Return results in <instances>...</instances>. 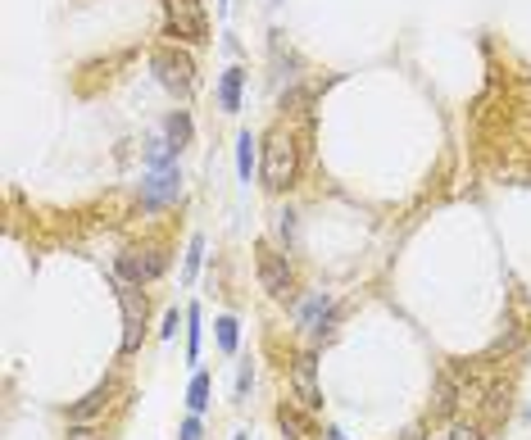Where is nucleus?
<instances>
[{
    "label": "nucleus",
    "mask_w": 531,
    "mask_h": 440,
    "mask_svg": "<svg viewBox=\"0 0 531 440\" xmlns=\"http://www.w3.org/2000/svg\"><path fill=\"white\" fill-rule=\"evenodd\" d=\"M64 440H105V431H96V426H87V422H73V431H69Z\"/></svg>",
    "instance_id": "20"
},
{
    "label": "nucleus",
    "mask_w": 531,
    "mask_h": 440,
    "mask_svg": "<svg viewBox=\"0 0 531 440\" xmlns=\"http://www.w3.org/2000/svg\"><path fill=\"white\" fill-rule=\"evenodd\" d=\"M164 14H168V33L177 42H209V14H204V0H164Z\"/></svg>",
    "instance_id": "2"
},
{
    "label": "nucleus",
    "mask_w": 531,
    "mask_h": 440,
    "mask_svg": "<svg viewBox=\"0 0 531 440\" xmlns=\"http://www.w3.org/2000/svg\"><path fill=\"white\" fill-rule=\"evenodd\" d=\"M236 173H241V182H250V173H254V141H250V132L236 137Z\"/></svg>",
    "instance_id": "15"
},
{
    "label": "nucleus",
    "mask_w": 531,
    "mask_h": 440,
    "mask_svg": "<svg viewBox=\"0 0 531 440\" xmlns=\"http://www.w3.org/2000/svg\"><path fill=\"white\" fill-rule=\"evenodd\" d=\"M400 440H427V435H422V426H409V431H404Z\"/></svg>",
    "instance_id": "26"
},
{
    "label": "nucleus",
    "mask_w": 531,
    "mask_h": 440,
    "mask_svg": "<svg viewBox=\"0 0 531 440\" xmlns=\"http://www.w3.org/2000/svg\"><path fill=\"white\" fill-rule=\"evenodd\" d=\"M241 82H245V73H241V69H227V73H223V82H218V105H223L227 114H236V110H241Z\"/></svg>",
    "instance_id": "10"
},
{
    "label": "nucleus",
    "mask_w": 531,
    "mask_h": 440,
    "mask_svg": "<svg viewBox=\"0 0 531 440\" xmlns=\"http://www.w3.org/2000/svg\"><path fill=\"white\" fill-rule=\"evenodd\" d=\"M200 359V309L191 304L186 309V363H195Z\"/></svg>",
    "instance_id": "16"
},
{
    "label": "nucleus",
    "mask_w": 531,
    "mask_h": 440,
    "mask_svg": "<svg viewBox=\"0 0 531 440\" xmlns=\"http://www.w3.org/2000/svg\"><path fill=\"white\" fill-rule=\"evenodd\" d=\"M177 331V309H168V318H164V327H159V336H173Z\"/></svg>",
    "instance_id": "25"
},
{
    "label": "nucleus",
    "mask_w": 531,
    "mask_h": 440,
    "mask_svg": "<svg viewBox=\"0 0 531 440\" xmlns=\"http://www.w3.org/2000/svg\"><path fill=\"white\" fill-rule=\"evenodd\" d=\"M200 259H204V241L195 236V241L186 245V268H182V282H195V273H200Z\"/></svg>",
    "instance_id": "18"
},
{
    "label": "nucleus",
    "mask_w": 531,
    "mask_h": 440,
    "mask_svg": "<svg viewBox=\"0 0 531 440\" xmlns=\"http://www.w3.org/2000/svg\"><path fill=\"white\" fill-rule=\"evenodd\" d=\"M213 331H218V349L223 354H236V318H218Z\"/></svg>",
    "instance_id": "17"
},
{
    "label": "nucleus",
    "mask_w": 531,
    "mask_h": 440,
    "mask_svg": "<svg viewBox=\"0 0 531 440\" xmlns=\"http://www.w3.org/2000/svg\"><path fill=\"white\" fill-rule=\"evenodd\" d=\"M177 196H182V173H177V164H159V168L146 173V182H141V209H146V214L173 205Z\"/></svg>",
    "instance_id": "7"
},
{
    "label": "nucleus",
    "mask_w": 531,
    "mask_h": 440,
    "mask_svg": "<svg viewBox=\"0 0 531 440\" xmlns=\"http://www.w3.org/2000/svg\"><path fill=\"white\" fill-rule=\"evenodd\" d=\"M155 73H159V82H164L173 96H191V87H195V64H191V55L177 51V46H159V51H155Z\"/></svg>",
    "instance_id": "6"
},
{
    "label": "nucleus",
    "mask_w": 531,
    "mask_h": 440,
    "mask_svg": "<svg viewBox=\"0 0 531 440\" xmlns=\"http://www.w3.org/2000/svg\"><path fill=\"white\" fill-rule=\"evenodd\" d=\"M259 173H263V187L269 191H291L296 177H300V146L287 128H273L263 137V159H259Z\"/></svg>",
    "instance_id": "1"
},
{
    "label": "nucleus",
    "mask_w": 531,
    "mask_h": 440,
    "mask_svg": "<svg viewBox=\"0 0 531 440\" xmlns=\"http://www.w3.org/2000/svg\"><path fill=\"white\" fill-rule=\"evenodd\" d=\"M450 408H454V386H450V377H441V381H436V404H431V413L445 417Z\"/></svg>",
    "instance_id": "19"
},
{
    "label": "nucleus",
    "mask_w": 531,
    "mask_h": 440,
    "mask_svg": "<svg viewBox=\"0 0 531 440\" xmlns=\"http://www.w3.org/2000/svg\"><path fill=\"white\" fill-rule=\"evenodd\" d=\"M291 390L305 408H318L323 404V386H318V359L314 354H300L291 363Z\"/></svg>",
    "instance_id": "8"
},
{
    "label": "nucleus",
    "mask_w": 531,
    "mask_h": 440,
    "mask_svg": "<svg viewBox=\"0 0 531 440\" xmlns=\"http://www.w3.org/2000/svg\"><path fill=\"white\" fill-rule=\"evenodd\" d=\"M164 268H168V254L155 250V245H132V250L119 254V277L128 286H150Z\"/></svg>",
    "instance_id": "4"
},
{
    "label": "nucleus",
    "mask_w": 531,
    "mask_h": 440,
    "mask_svg": "<svg viewBox=\"0 0 531 440\" xmlns=\"http://www.w3.org/2000/svg\"><path fill=\"white\" fill-rule=\"evenodd\" d=\"M164 137H168V146H173V155H182V150L191 146V119H186V110H177V114H168V123H164Z\"/></svg>",
    "instance_id": "11"
},
{
    "label": "nucleus",
    "mask_w": 531,
    "mask_h": 440,
    "mask_svg": "<svg viewBox=\"0 0 531 440\" xmlns=\"http://www.w3.org/2000/svg\"><path fill=\"white\" fill-rule=\"evenodd\" d=\"M327 313H332L327 295H309V300H305V309H300V327H309V331H323Z\"/></svg>",
    "instance_id": "12"
},
{
    "label": "nucleus",
    "mask_w": 531,
    "mask_h": 440,
    "mask_svg": "<svg viewBox=\"0 0 531 440\" xmlns=\"http://www.w3.org/2000/svg\"><path fill=\"white\" fill-rule=\"evenodd\" d=\"M254 263H259V282H263V291H269L273 300H291V286H296V277H291V263H287V254H278L273 245H254Z\"/></svg>",
    "instance_id": "5"
},
{
    "label": "nucleus",
    "mask_w": 531,
    "mask_h": 440,
    "mask_svg": "<svg viewBox=\"0 0 531 440\" xmlns=\"http://www.w3.org/2000/svg\"><path fill=\"white\" fill-rule=\"evenodd\" d=\"M209 390H213L209 372H195V377H191V390H186V408H191V413H204V408H209Z\"/></svg>",
    "instance_id": "13"
},
{
    "label": "nucleus",
    "mask_w": 531,
    "mask_h": 440,
    "mask_svg": "<svg viewBox=\"0 0 531 440\" xmlns=\"http://www.w3.org/2000/svg\"><path fill=\"white\" fill-rule=\"evenodd\" d=\"M250 381H254V372H250V363H241V377H236V399H245Z\"/></svg>",
    "instance_id": "23"
},
{
    "label": "nucleus",
    "mask_w": 531,
    "mask_h": 440,
    "mask_svg": "<svg viewBox=\"0 0 531 440\" xmlns=\"http://www.w3.org/2000/svg\"><path fill=\"white\" fill-rule=\"evenodd\" d=\"M236 440H250V435H245V431H241V435H236Z\"/></svg>",
    "instance_id": "28"
},
{
    "label": "nucleus",
    "mask_w": 531,
    "mask_h": 440,
    "mask_svg": "<svg viewBox=\"0 0 531 440\" xmlns=\"http://www.w3.org/2000/svg\"><path fill=\"white\" fill-rule=\"evenodd\" d=\"M200 435H204V426H200V413H191V417L182 422V435H177V440H200Z\"/></svg>",
    "instance_id": "21"
},
{
    "label": "nucleus",
    "mask_w": 531,
    "mask_h": 440,
    "mask_svg": "<svg viewBox=\"0 0 531 440\" xmlns=\"http://www.w3.org/2000/svg\"><path fill=\"white\" fill-rule=\"evenodd\" d=\"M278 232H282L287 241L296 236V214H291V209H287V214H278Z\"/></svg>",
    "instance_id": "22"
},
{
    "label": "nucleus",
    "mask_w": 531,
    "mask_h": 440,
    "mask_svg": "<svg viewBox=\"0 0 531 440\" xmlns=\"http://www.w3.org/2000/svg\"><path fill=\"white\" fill-rule=\"evenodd\" d=\"M105 404H109V390H91L82 404H73V408H69V417H73V422H91Z\"/></svg>",
    "instance_id": "14"
},
{
    "label": "nucleus",
    "mask_w": 531,
    "mask_h": 440,
    "mask_svg": "<svg viewBox=\"0 0 531 440\" xmlns=\"http://www.w3.org/2000/svg\"><path fill=\"white\" fill-rule=\"evenodd\" d=\"M278 422H282L287 440H318V426H314L300 408H291V404H282V408H278Z\"/></svg>",
    "instance_id": "9"
},
{
    "label": "nucleus",
    "mask_w": 531,
    "mask_h": 440,
    "mask_svg": "<svg viewBox=\"0 0 531 440\" xmlns=\"http://www.w3.org/2000/svg\"><path fill=\"white\" fill-rule=\"evenodd\" d=\"M327 440H346V435H341V431H327Z\"/></svg>",
    "instance_id": "27"
},
{
    "label": "nucleus",
    "mask_w": 531,
    "mask_h": 440,
    "mask_svg": "<svg viewBox=\"0 0 531 440\" xmlns=\"http://www.w3.org/2000/svg\"><path fill=\"white\" fill-rule=\"evenodd\" d=\"M450 440H481V431H477V426H454Z\"/></svg>",
    "instance_id": "24"
},
{
    "label": "nucleus",
    "mask_w": 531,
    "mask_h": 440,
    "mask_svg": "<svg viewBox=\"0 0 531 440\" xmlns=\"http://www.w3.org/2000/svg\"><path fill=\"white\" fill-rule=\"evenodd\" d=\"M119 309H123V354H137L141 349V336H146V318H150V300L141 286H119Z\"/></svg>",
    "instance_id": "3"
}]
</instances>
